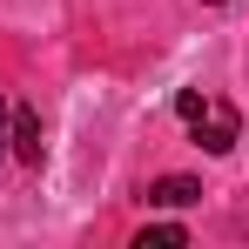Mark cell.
Segmentation results:
<instances>
[{"label": "cell", "mask_w": 249, "mask_h": 249, "mask_svg": "<svg viewBox=\"0 0 249 249\" xmlns=\"http://www.w3.org/2000/svg\"><path fill=\"white\" fill-rule=\"evenodd\" d=\"M175 115H182V128L202 142L209 155H229V148L243 142V115H236L229 101L202 94V88H182V94H175Z\"/></svg>", "instance_id": "1"}, {"label": "cell", "mask_w": 249, "mask_h": 249, "mask_svg": "<svg viewBox=\"0 0 249 249\" xmlns=\"http://www.w3.org/2000/svg\"><path fill=\"white\" fill-rule=\"evenodd\" d=\"M7 148H14L27 168H41L47 142H41V115H34V108H14V122H7Z\"/></svg>", "instance_id": "2"}, {"label": "cell", "mask_w": 249, "mask_h": 249, "mask_svg": "<svg viewBox=\"0 0 249 249\" xmlns=\"http://www.w3.org/2000/svg\"><path fill=\"white\" fill-rule=\"evenodd\" d=\"M148 202H155V209H189V202H202V182L162 175V182H148Z\"/></svg>", "instance_id": "3"}, {"label": "cell", "mask_w": 249, "mask_h": 249, "mask_svg": "<svg viewBox=\"0 0 249 249\" xmlns=\"http://www.w3.org/2000/svg\"><path fill=\"white\" fill-rule=\"evenodd\" d=\"M189 243V229H182V222H155V229H142V236H135V249H182Z\"/></svg>", "instance_id": "4"}, {"label": "cell", "mask_w": 249, "mask_h": 249, "mask_svg": "<svg viewBox=\"0 0 249 249\" xmlns=\"http://www.w3.org/2000/svg\"><path fill=\"white\" fill-rule=\"evenodd\" d=\"M7 122H14V108L0 101V155H7Z\"/></svg>", "instance_id": "5"}, {"label": "cell", "mask_w": 249, "mask_h": 249, "mask_svg": "<svg viewBox=\"0 0 249 249\" xmlns=\"http://www.w3.org/2000/svg\"><path fill=\"white\" fill-rule=\"evenodd\" d=\"M209 7H229V0H209Z\"/></svg>", "instance_id": "6"}]
</instances>
